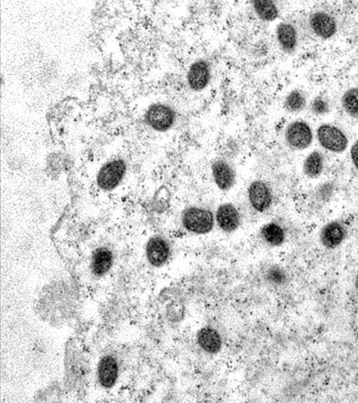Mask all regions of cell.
Returning a JSON list of instances; mask_svg holds the SVG:
<instances>
[{"label":"cell","mask_w":358,"mask_h":403,"mask_svg":"<svg viewBox=\"0 0 358 403\" xmlns=\"http://www.w3.org/2000/svg\"><path fill=\"white\" fill-rule=\"evenodd\" d=\"M342 106L347 114L358 119V89H351L344 94Z\"/></svg>","instance_id":"cell-21"},{"label":"cell","mask_w":358,"mask_h":403,"mask_svg":"<svg viewBox=\"0 0 358 403\" xmlns=\"http://www.w3.org/2000/svg\"><path fill=\"white\" fill-rule=\"evenodd\" d=\"M181 224L183 227L192 234L205 235L212 231L214 217L209 210L198 206H190L183 211Z\"/></svg>","instance_id":"cell-1"},{"label":"cell","mask_w":358,"mask_h":403,"mask_svg":"<svg viewBox=\"0 0 358 403\" xmlns=\"http://www.w3.org/2000/svg\"><path fill=\"white\" fill-rule=\"evenodd\" d=\"M350 154L353 164L358 171V140L352 146Z\"/></svg>","instance_id":"cell-24"},{"label":"cell","mask_w":358,"mask_h":403,"mask_svg":"<svg viewBox=\"0 0 358 403\" xmlns=\"http://www.w3.org/2000/svg\"><path fill=\"white\" fill-rule=\"evenodd\" d=\"M355 287H356V290L358 292V274L357 275L356 279H355Z\"/></svg>","instance_id":"cell-25"},{"label":"cell","mask_w":358,"mask_h":403,"mask_svg":"<svg viewBox=\"0 0 358 403\" xmlns=\"http://www.w3.org/2000/svg\"><path fill=\"white\" fill-rule=\"evenodd\" d=\"M212 175L216 187L222 191H230L236 184V174L230 163L224 159L212 162Z\"/></svg>","instance_id":"cell-9"},{"label":"cell","mask_w":358,"mask_h":403,"mask_svg":"<svg viewBox=\"0 0 358 403\" xmlns=\"http://www.w3.org/2000/svg\"><path fill=\"white\" fill-rule=\"evenodd\" d=\"M126 171V164L124 160L117 159L108 162L98 173V185L103 190H113L122 182Z\"/></svg>","instance_id":"cell-3"},{"label":"cell","mask_w":358,"mask_h":403,"mask_svg":"<svg viewBox=\"0 0 358 403\" xmlns=\"http://www.w3.org/2000/svg\"><path fill=\"white\" fill-rule=\"evenodd\" d=\"M176 120L175 111L164 104L150 105L145 114V121L148 126L159 133L170 130L175 124Z\"/></svg>","instance_id":"cell-2"},{"label":"cell","mask_w":358,"mask_h":403,"mask_svg":"<svg viewBox=\"0 0 358 403\" xmlns=\"http://www.w3.org/2000/svg\"><path fill=\"white\" fill-rule=\"evenodd\" d=\"M260 234L264 242L269 246H280L286 241V232L284 228L276 223L264 225Z\"/></svg>","instance_id":"cell-17"},{"label":"cell","mask_w":358,"mask_h":403,"mask_svg":"<svg viewBox=\"0 0 358 403\" xmlns=\"http://www.w3.org/2000/svg\"><path fill=\"white\" fill-rule=\"evenodd\" d=\"M276 39L284 52L292 53L298 46V32L291 24L280 23L276 28Z\"/></svg>","instance_id":"cell-14"},{"label":"cell","mask_w":358,"mask_h":403,"mask_svg":"<svg viewBox=\"0 0 358 403\" xmlns=\"http://www.w3.org/2000/svg\"><path fill=\"white\" fill-rule=\"evenodd\" d=\"M215 219L221 230L225 233L236 231L241 225V215L231 203L221 204L216 212Z\"/></svg>","instance_id":"cell-10"},{"label":"cell","mask_w":358,"mask_h":403,"mask_svg":"<svg viewBox=\"0 0 358 403\" xmlns=\"http://www.w3.org/2000/svg\"><path fill=\"white\" fill-rule=\"evenodd\" d=\"M285 140L288 146L292 149H306L313 142L312 129L305 122H292L286 129Z\"/></svg>","instance_id":"cell-5"},{"label":"cell","mask_w":358,"mask_h":403,"mask_svg":"<svg viewBox=\"0 0 358 403\" xmlns=\"http://www.w3.org/2000/svg\"><path fill=\"white\" fill-rule=\"evenodd\" d=\"M266 279L274 285H283L288 280L286 272L278 266L271 267L267 270Z\"/></svg>","instance_id":"cell-22"},{"label":"cell","mask_w":358,"mask_h":403,"mask_svg":"<svg viewBox=\"0 0 358 403\" xmlns=\"http://www.w3.org/2000/svg\"><path fill=\"white\" fill-rule=\"evenodd\" d=\"M118 375V367L115 359L106 356L102 359L98 369V377L102 386L111 388L116 382Z\"/></svg>","instance_id":"cell-15"},{"label":"cell","mask_w":358,"mask_h":403,"mask_svg":"<svg viewBox=\"0 0 358 403\" xmlns=\"http://www.w3.org/2000/svg\"><path fill=\"white\" fill-rule=\"evenodd\" d=\"M346 237L345 227L338 221L325 225L320 233V242L327 249L338 248Z\"/></svg>","instance_id":"cell-12"},{"label":"cell","mask_w":358,"mask_h":403,"mask_svg":"<svg viewBox=\"0 0 358 403\" xmlns=\"http://www.w3.org/2000/svg\"><path fill=\"white\" fill-rule=\"evenodd\" d=\"M256 16L263 21L270 23L278 19L279 10L273 1L269 0H254L251 2Z\"/></svg>","instance_id":"cell-18"},{"label":"cell","mask_w":358,"mask_h":403,"mask_svg":"<svg viewBox=\"0 0 358 403\" xmlns=\"http://www.w3.org/2000/svg\"><path fill=\"white\" fill-rule=\"evenodd\" d=\"M249 204L258 213H265L272 206L273 195L269 185L263 181L253 182L247 190Z\"/></svg>","instance_id":"cell-6"},{"label":"cell","mask_w":358,"mask_h":403,"mask_svg":"<svg viewBox=\"0 0 358 403\" xmlns=\"http://www.w3.org/2000/svg\"><path fill=\"white\" fill-rule=\"evenodd\" d=\"M146 254L152 266L160 268L168 263L171 256V247L166 238L155 236L148 241Z\"/></svg>","instance_id":"cell-8"},{"label":"cell","mask_w":358,"mask_h":403,"mask_svg":"<svg viewBox=\"0 0 358 403\" xmlns=\"http://www.w3.org/2000/svg\"><path fill=\"white\" fill-rule=\"evenodd\" d=\"M212 78L211 65L209 61L199 59L193 62L187 74L189 88L194 92H200L209 85Z\"/></svg>","instance_id":"cell-7"},{"label":"cell","mask_w":358,"mask_h":403,"mask_svg":"<svg viewBox=\"0 0 358 403\" xmlns=\"http://www.w3.org/2000/svg\"><path fill=\"white\" fill-rule=\"evenodd\" d=\"M197 340L202 351L208 354H218L222 349V336L212 327H203L200 329L197 333Z\"/></svg>","instance_id":"cell-11"},{"label":"cell","mask_w":358,"mask_h":403,"mask_svg":"<svg viewBox=\"0 0 358 403\" xmlns=\"http://www.w3.org/2000/svg\"><path fill=\"white\" fill-rule=\"evenodd\" d=\"M306 105L305 95L300 90L292 91L284 101V108L289 113H299L303 111Z\"/></svg>","instance_id":"cell-20"},{"label":"cell","mask_w":358,"mask_h":403,"mask_svg":"<svg viewBox=\"0 0 358 403\" xmlns=\"http://www.w3.org/2000/svg\"><path fill=\"white\" fill-rule=\"evenodd\" d=\"M311 109L313 113L324 115L329 112V105L322 97H318L313 102Z\"/></svg>","instance_id":"cell-23"},{"label":"cell","mask_w":358,"mask_h":403,"mask_svg":"<svg viewBox=\"0 0 358 403\" xmlns=\"http://www.w3.org/2000/svg\"><path fill=\"white\" fill-rule=\"evenodd\" d=\"M324 169V157L320 151H314L306 158L303 163V172L311 179L321 175Z\"/></svg>","instance_id":"cell-19"},{"label":"cell","mask_w":358,"mask_h":403,"mask_svg":"<svg viewBox=\"0 0 358 403\" xmlns=\"http://www.w3.org/2000/svg\"><path fill=\"white\" fill-rule=\"evenodd\" d=\"M309 21L314 34L322 39H331L337 31L335 19L328 14L323 12L313 14L311 16Z\"/></svg>","instance_id":"cell-13"},{"label":"cell","mask_w":358,"mask_h":403,"mask_svg":"<svg viewBox=\"0 0 358 403\" xmlns=\"http://www.w3.org/2000/svg\"><path fill=\"white\" fill-rule=\"evenodd\" d=\"M320 145L333 153H342L349 145V140L338 127L322 124L317 129Z\"/></svg>","instance_id":"cell-4"},{"label":"cell","mask_w":358,"mask_h":403,"mask_svg":"<svg viewBox=\"0 0 358 403\" xmlns=\"http://www.w3.org/2000/svg\"><path fill=\"white\" fill-rule=\"evenodd\" d=\"M113 263V254L111 250L107 248L96 249L92 257L91 268L93 274L96 276H104L110 271Z\"/></svg>","instance_id":"cell-16"}]
</instances>
